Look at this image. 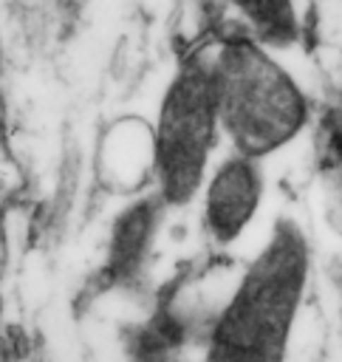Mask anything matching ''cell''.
<instances>
[{
	"label": "cell",
	"instance_id": "1",
	"mask_svg": "<svg viewBox=\"0 0 342 362\" xmlns=\"http://www.w3.org/2000/svg\"><path fill=\"white\" fill-rule=\"evenodd\" d=\"M218 93L223 147L269 164L311 136L319 99L280 59V51L246 31L206 40Z\"/></svg>",
	"mask_w": 342,
	"mask_h": 362
},
{
	"label": "cell",
	"instance_id": "2",
	"mask_svg": "<svg viewBox=\"0 0 342 362\" xmlns=\"http://www.w3.org/2000/svg\"><path fill=\"white\" fill-rule=\"evenodd\" d=\"M308 280L311 240L297 218H277L215 317L204 362H285Z\"/></svg>",
	"mask_w": 342,
	"mask_h": 362
},
{
	"label": "cell",
	"instance_id": "3",
	"mask_svg": "<svg viewBox=\"0 0 342 362\" xmlns=\"http://www.w3.org/2000/svg\"><path fill=\"white\" fill-rule=\"evenodd\" d=\"M155 181L153 195L167 212L189 209L223 150L218 93L209 68L206 40L178 51L153 119Z\"/></svg>",
	"mask_w": 342,
	"mask_h": 362
},
{
	"label": "cell",
	"instance_id": "4",
	"mask_svg": "<svg viewBox=\"0 0 342 362\" xmlns=\"http://www.w3.org/2000/svg\"><path fill=\"white\" fill-rule=\"evenodd\" d=\"M266 164L223 147L198 192V232L209 255H226L257 221L266 204Z\"/></svg>",
	"mask_w": 342,
	"mask_h": 362
},
{
	"label": "cell",
	"instance_id": "5",
	"mask_svg": "<svg viewBox=\"0 0 342 362\" xmlns=\"http://www.w3.org/2000/svg\"><path fill=\"white\" fill-rule=\"evenodd\" d=\"M93 178L105 192L122 198L153 192V181H155L153 122L136 113H124L107 122L93 150Z\"/></svg>",
	"mask_w": 342,
	"mask_h": 362
},
{
	"label": "cell",
	"instance_id": "6",
	"mask_svg": "<svg viewBox=\"0 0 342 362\" xmlns=\"http://www.w3.org/2000/svg\"><path fill=\"white\" fill-rule=\"evenodd\" d=\"M164 218H167V209L153 192L127 198V204L116 212L107 232L105 263L99 269L102 288L133 286L136 280H141L153 257L155 240L161 235Z\"/></svg>",
	"mask_w": 342,
	"mask_h": 362
},
{
	"label": "cell",
	"instance_id": "7",
	"mask_svg": "<svg viewBox=\"0 0 342 362\" xmlns=\"http://www.w3.org/2000/svg\"><path fill=\"white\" fill-rule=\"evenodd\" d=\"M229 20L266 42L274 51H285L305 40L308 20L300 11L297 0H218Z\"/></svg>",
	"mask_w": 342,
	"mask_h": 362
},
{
	"label": "cell",
	"instance_id": "8",
	"mask_svg": "<svg viewBox=\"0 0 342 362\" xmlns=\"http://www.w3.org/2000/svg\"><path fill=\"white\" fill-rule=\"evenodd\" d=\"M8 249H11V240H8V223H6V215L0 212V277H3L6 263H8Z\"/></svg>",
	"mask_w": 342,
	"mask_h": 362
},
{
	"label": "cell",
	"instance_id": "9",
	"mask_svg": "<svg viewBox=\"0 0 342 362\" xmlns=\"http://www.w3.org/2000/svg\"><path fill=\"white\" fill-rule=\"evenodd\" d=\"M11 153H8V144H6V124H3V107H0V161H6Z\"/></svg>",
	"mask_w": 342,
	"mask_h": 362
},
{
	"label": "cell",
	"instance_id": "10",
	"mask_svg": "<svg viewBox=\"0 0 342 362\" xmlns=\"http://www.w3.org/2000/svg\"><path fill=\"white\" fill-rule=\"evenodd\" d=\"M0 362H11V354H8V348H6L3 334H0Z\"/></svg>",
	"mask_w": 342,
	"mask_h": 362
},
{
	"label": "cell",
	"instance_id": "11",
	"mask_svg": "<svg viewBox=\"0 0 342 362\" xmlns=\"http://www.w3.org/2000/svg\"><path fill=\"white\" fill-rule=\"evenodd\" d=\"M0 320H3V297H0Z\"/></svg>",
	"mask_w": 342,
	"mask_h": 362
}]
</instances>
